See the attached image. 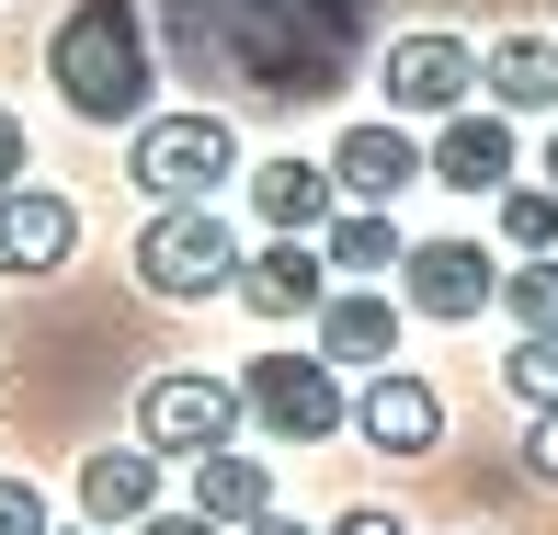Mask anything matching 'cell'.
Masks as SVG:
<instances>
[{"mask_svg":"<svg viewBox=\"0 0 558 535\" xmlns=\"http://www.w3.org/2000/svg\"><path fill=\"white\" fill-rule=\"evenodd\" d=\"M468 92H478V46H468V35H399V46H388V104H399V114H434V125H445Z\"/></svg>","mask_w":558,"mask_h":535,"instance_id":"cell-9","label":"cell"},{"mask_svg":"<svg viewBox=\"0 0 558 535\" xmlns=\"http://www.w3.org/2000/svg\"><path fill=\"white\" fill-rule=\"evenodd\" d=\"M46 535H92V524H46Z\"/></svg>","mask_w":558,"mask_h":535,"instance_id":"cell-30","label":"cell"},{"mask_svg":"<svg viewBox=\"0 0 558 535\" xmlns=\"http://www.w3.org/2000/svg\"><path fill=\"white\" fill-rule=\"evenodd\" d=\"M501 319L513 330H558V251H524V263L501 273Z\"/></svg>","mask_w":558,"mask_h":535,"instance_id":"cell-20","label":"cell"},{"mask_svg":"<svg viewBox=\"0 0 558 535\" xmlns=\"http://www.w3.org/2000/svg\"><path fill=\"white\" fill-rule=\"evenodd\" d=\"M331 183L353 194V206H388V194L422 183V137H411V125H388V114L342 125V137H331Z\"/></svg>","mask_w":558,"mask_h":535,"instance_id":"cell-11","label":"cell"},{"mask_svg":"<svg viewBox=\"0 0 558 535\" xmlns=\"http://www.w3.org/2000/svg\"><path fill=\"white\" fill-rule=\"evenodd\" d=\"M501 388H513L524 411H558V330H513V353H501Z\"/></svg>","mask_w":558,"mask_h":535,"instance_id":"cell-22","label":"cell"},{"mask_svg":"<svg viewBox=\"0 0 558 535\" xmlns=\"http://www.w3.org/2000/svg\"><path fill=\"white\" fill-rule=\"evenodd\" d=\"M160 35L183 81L263 92V104H331L365 46V0H160Z\"/></svg>","mask_w":558,"mask_h":535,"instance_id":"cell-1","label":"cell"},{"mask_svg":"<svg viewBox=\"0 0 558 535\" xmlns=\"http://www.w3.org/2000/svg\"><path fill=\"white\" fill-rule=\"evenodd\" d=\"M399 251H411V240H399L388 206H331V228H319V263H331L342 285H353V273H399Z\"/></svg>","mask_w":558,"mask_h":535,"instance_id":"cell-19","label":"cell"},{"mask_svg":"<svg viewBox=\"0 0 558 535\" xmlns=\"http://www.w3.org/2000/svg\"><path fill=\"white\" fill-rule=\"evenodd\" d=\"M319 535H411V524H399L388 501H353V513H342V524H319Z\"/></svg>","mask_w":558,"mask_h":535,"instance_id":"cell-24","label":"cell"},{"mask_svg":"<svg viewBox=\"0 0 558 535\" xmlns=\"http://www.w3.org/2000/svg\"><path fill=\"white\" fill-rule=\"evenodd\" d=\"M331 160H263V183H251V206H263V240H319L331 228Z\"/></svg>","mask_w":558,"mask_h":535,"instance_id":"cell-16","label":"cell"},{"mask_svg":"<svg viewBox=\"0 0 558 535\" xmlns=\"http://www.w3.org/2000/svg\"><path fill=\"white\" fill-rule=\"evenodd\" d=\"M547 183H558V125H547Z\"/></svg>","mask_w":558,"mask_h":535,"instance_id":"cell-29","label":"cell"},{"mask_svg":"<svg viewBox=\"0 0 558 535\" xmlns=\"http://www.w3.org/2000/svg\"><path fill=\"white\" fill-rule=\"evenodd\" d=\"M478 92H490L501 114H547V104H558V46H547V35L478 46Z\"/></svg>","mask_w":558,"mask_h":535,"instance_id":"cell-17","label":"cell"},{"mask_svg":"<svg viewBox=\"0 0 558 535\" xmlns=\"http://www.w3.org/2000/svg\"><path fill=\"white\" fill-rule=\"evenodd\" d=\"M137 535H228V524H206V513H194V501H183V513H171V501H160V513H148Z\"/></svg>","mask_w":558,"mask_h":535,"instance_id":"cell-27","label":"cell"},{"mask_svg":"<svg viewBox=\"0 0 558 535\" xmlns=\"http://www.w3.org/2000/svg\"><path fill=\"white\" fill-rule=\"evenodd\" d=\"M148 513H160V455L148 445L81 455V524H148Z\"/></svg>","mask_w":558,"mask_h":535,"instance_id":"cell-15","label":"cell"},{"mask_svg":"<svg viewBox=\"0 0 558 535\" xmlns=\"http://www.w3.org/2000/svg\"><path fill=\"white\" fill-rule=\"evenodd\" d=\"M23 160H35V148H23V114H12V104H0V194H12V183H23Z\"/></svg>","mask_w":558,"mask_h":535,"instance_id":"cell-26","label":"cell"},{"mask_svg":"<svg viewBox=\"0 0 558 535\" xmlns=\"http://www.w3.org/2000/svg\"><path fill=\"white\" fill-rule=\"evenodd\" d=\"M240 388L206 365H171V376H148L137 388V445L148 455H217V445H240Z\"/></svg>","mask_w":558,"mask_h":535,"instance_id":"cell-6","label":"cell"},{"mask_svg":"<svg viewBox=\"0 0 558 535\" xmlns=\"http://www.w3.org/2000/svg\"><path fill=\"white\" fill-rule=\"evenodd\" d=\"M399 296H411V319H478V308H501V263H490V240H411L399 251Z\"/></svg>","mask_w":558,"mask_h":535,"instance_id":"cell-7","label":"cell"},{"mask_svg":"<svg viewBox=\"0 0 558 535\" xmlns=\"http://www.w3.org/2000/svg\"><path fill=\"white\" fill-rule=\"evenodd\" d=\"M58 513H46V490L35 478H0V535H46Z\"/></svg>","mask_w":558,"mask_h":535,"instance_id":"cell-23","label":"cell"},{"mask_svg":"<svg viewBox=\"0 0 558 535\" xmlns=\"http://www.w3.org/2000/svg\"><path fill=\"white\" fill-rule=\"evenodd\" d=\"M513 160H524V148H513V114H501V104H456L434 137H422V171H434L445 194H501Z\"/></svg>","mask_w":558,"mask_h":535,"instance_id":"cell-8","label":"cell"},{"mask_svg":"<svg viewBox=\"0 0 558 535\" xmlns=\"http://www.w3.org/2000/svg\"><path fill=\"white\" fill-rule=\"evenodd\" d=\"M240 535H308V524H286V513H263V524H240Z\"/></svg>","mask_w":558,"mask_h":535,"instance_id":"cell-28","label":"cell"},{"mask_svg":"<svg viewBox=\"0 0 558 535\" xmlns=\"http://www.w3.org/2000/svg\"><path fill=\"white\" fill-rule=\"evenodd\" d=\"M125 263H137V285L148 296H171V308H194V296H228L240 285V228H228L217 206H160L137 228V251H125Z\"/></svg>","mask_w":558,"mask_h":535,"instance_id":"cell-3","label":"cell"},{"mask_svg":"<svg viewBox=\"0 0 558 535\" xmlns=\"http://www.w3.org/2000/svg\"><path fill=\"white\" fill-rule=\"evenodd\" d=\"M69 251H81V206L46 183H12L0 194V273H58Z\"/></svg>","mask_w":558,"mask_h":535,"instance_id":"cell-14","label":"cell"},{"mask_svg":"<svg viewBox=\"0 0 558 535\" xmlns=\"http://www.w3.org/2000/svg\"><path fill=\"white\" fill-rule=\"evenodd\" d=\"M125 171H137V194L206 206L240 171V137H228V114H148V125H125Z\"/></svg>","mask_w":558,"mask_h":535,"instance_id":"cell-4","label":"cell"},{"mask_svg":"<svg viewBox=\"0 0 558 535\" xmlns=\"http://www.w3.org/2000/svg\"><path fill=\"white\" fill-rule=\"evenodd\" d=\"M353 433H365L376 455H434V445H445V399H434V376L376 365L365 399H353Z\"/></svg>","mask_w":558,"mask_h":535,"instance_id":"cell-10","label":"cell"},{"mask_svg":"<svg viewBox=\"0 0 558 535\" xmlns=\"http://www.w3.org/2000/svg\"><path fill=\"white\" fill-rule=\"evenodd\" d=\"M46 81L81 125H148L160 92V23L137 0H69L58 35H46Z\"/></svg>","mask_w":558,"mask_h":535,"instance_id":"cell-2","label":"cell"},{"mask_svg":"<svg viewBox=\"0 0 558 535\" xmlns=\"http://www.w3.org/2000/svg\"><path fill=\"white\" fill-rule=\"evenodd\" d=\"M194 513H206V524H228V535H240V524H263V513H274V467H251L240 445L194 455Z\"/></svg>","mask_w":558,"mask_h":535,"instance_id":"cell-18","label":"cell"},{"mask_svg":"<svg viewBox=\"0 0 558 535\" xmlns=\"http://www.w3.org/2000/svg\"><path fill=\"white\" fill-rule=\"evenodd\" d=\"M228 296H240L251 319H319L331 263H319V240H263V251L240 263V285H228Z\"/></svg>","mask_w":558,"mask_h":535,"instance_id":"cell-12","label":"cell"},{"mask_svg":"<svg viewBox=\"0 0 558 535\" xmlns=\"http://www.w3.org/2000/svg\"><path fill=\"white\" fill-rule=\"evenodd\" d=\"M240 411L263 422L274 445H331V433L353 422V399H342V365H319V353H251Z\"/></svg>","mask_w":558,"mask_h":535,"instance_id":"cell-5","label":"cell"},{"mask_svg":"<svg viewBox=\"0 0 558 535\" xmlns=\"http://www.w3.org/2000/svg\"><path fill=\"white\" fill-rule=\"evenodd\" d=\"M319 365H342V376H376L399 353V296H376V285H331L319 296Z\"/></svg>","mask_w":558,"mask_h":535,"instance_id":"cell-13","label":"cell"},{"mask_svg":"<svg viewBox=\"0 0 558 535\" xmlns=\"http://www.w3.org/2000/svg\"><path fill=\"white\" fill-rule=\"evenodd\" d=\"M524 467H536L547 490H558V411H536V433H524Z\"/></svg>","mask_w":558,"mask_h":535,"instance_id":"cell-25","label":"cell"},{"mask_svg":"<svg viewBox=\"0 0 558 535\" xmlns=\"http://www.w3.org/2000/svg\"><path fill=\"white\" fill-rule=\"evenodd\" d=\"M490 206H501V240H513V263H524V251H558V183H501Z\"/></svg>","mask_w":558,"mask_h":535,"instance_id":"cell-21","label":"cell"}]
</instances>
